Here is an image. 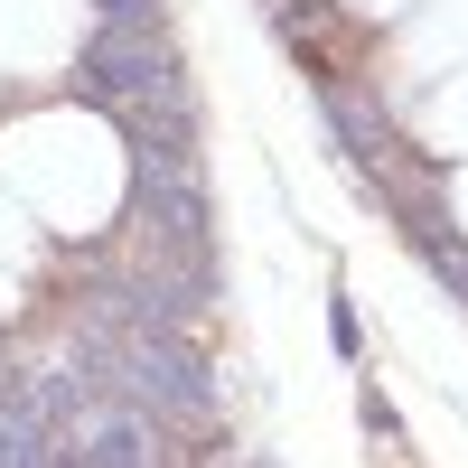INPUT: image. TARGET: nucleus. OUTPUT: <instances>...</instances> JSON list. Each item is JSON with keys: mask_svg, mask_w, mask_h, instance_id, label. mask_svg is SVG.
Returning <instances> with one entry per match:
<instances>
[{"mask_svg": "<svg viewBox=\"0 0 468 468\" xmlns=\"http://www.w3.org/2000/svg\"><path fill=\"white\" fill-rule=\"evenodd\" d=\"M75 94L122 122L141 150H197V94H187L178 37H132V28H94L75 57Z\"/></svg>", "mask_w": 468, "mask_h": 468, "instance_id": "1", "label": "nucleus"}, {"mask_svg": "<svg viewBox=\"0 0 468 468\" xmlns=\"http://www.w3.org/2000/svg\"><path fill=\"white\" fill-rule=\"evenodd\" d=\"M132 234L141 244H169V253H216L197 150H141L132 141Z\"/></svg>", "mask_w": 468, "mask_h": 468, "instance_id": "2", "label": "nucleus"}, {"mask_svg": "<svg viewBox=\"0 0 468 468\" xmlns=\"http://www.w3.org/2000/svg\"><path fill=\"white\" fill-rule=\"evenodd\" d=\"M94 28H132V37H169V0H94Z\"/></svg>", "mask_w": 468, "mask_h": 468, "instance_id": "3", "label": "nucleus"}, {"mask_svg": "<svg viewBox=\"0 0 468 468\" xmlns=\"http://www.w3.org/2000/svg\"><path fill=\"white\" fill-rule=\"evenodd\" d=\"M328 346H337L346 366L366 356V328H356V300H346V291H328Z\"/></svg>", "mask_w": 468, "mask_h": 468, "instance_id": "4", "label": "nucleus"}, {"mask_svg": "<svg viewBox=\"0 0 468 468\" xmlns=\"http://www.w3.org/2000/svg\"><path fill=\"white\" fill-rule=\"evenodd\" d=\"M10 394H19V375H10V356H0V403H10Z\"/></svg>", "mask_w": 468, "mask_h": 468, "instance_id": "5", "label": "nucleus"}]
</instances>
